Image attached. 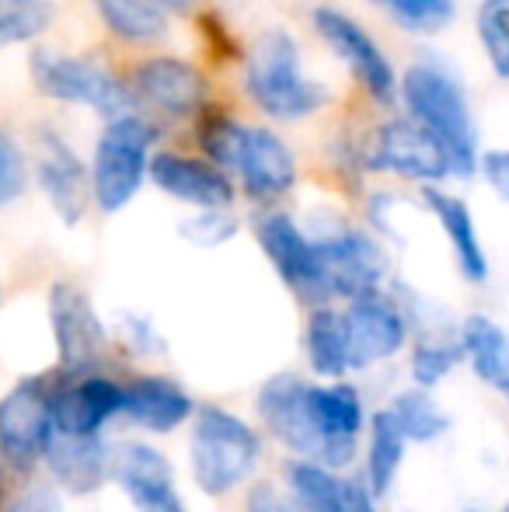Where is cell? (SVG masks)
Listing matches in <instances>:
<instances>
[{
	"instance_id": "6da1fadb",
	"label": "cell",
	"mask_w": 509,
	"mask_h": 512,
	"mask_svg": "<svg viewBox=\"0 0 509 512\" xmlns=\"http://www.w3.org/2000/svg\"><path fill=\"white\" fill-rule=\"evenodd\" d=\"M398 95L405 115L426 129L443 150L450 175L471 178L478 168V122L461 77L450 74L443 63L419 60L398 77Z\"/></svg>"
},
{
	"instance_id": "7a4b0ae2",
	"label": "cell",
	"mask_w": 509,
	"mask_h": 512,
	"mask_svg": "<svg viewBox=\"0 0 509 512\" xmlns=\"http://www.w3.org/2000/svg\"><path fill=\"white\" fill-rule=\"evenodd\" d=\"M245 91L269 119L297 122L332 102V88L300 67V46L290 32L272 28L245 56Z\"/></svg>"
},
{
	"instance_id": "3957f363",
	"label": "cell",
	"mask_w": 509,
	"mask_h": 512,
	"mask_svg": "<svg viewBox=\"0 0 509 512\" xmlns=\"http://www.w3.org/2000/svg\"><path fill=\"white\" fill-rule=\"evenodd\" d=\"M161 136L154 119L140 112H126L109 119L91 154V203L102 213H119L136 199L147 182V164L154 143Z\"/></svg>"
},
{
	"instance_id": "277c9868",
	"label": "cell",
	"mask_w": 509,
	"mask_h": 512,
	"mask_svg": "<svg viewBox=\"0 0 509 512\" xmlns=\"http://www.w3.org/2000/svg\"><path fill=\"white\" fill-rule=\"evenodd\" d=\"M28 74L32 84L46 98L63 105H81L98 112L105 122L119 119L126 112H136L133 98L126 91V81L102 63L98 56H81V53H63L53 46H35L28 53Z\"/></svg>"
},
{
	"instance_id": "5b68a950",
	"label": "cell",
	"mask_w": 509,
	"mask_h": 512,
	"mask_svg": "<svg viewBox=\"0 0 509 512\" xmlns=\"http://www.w3.org/2000/svg\"><path fill=\"white\" fill-rule=\"evenodd\" d=\"M192 478L199 492L220 499L234 492L262 457V439L245 418L231 415L227 408L203 405L196 411L192 429Z\"/></svg>"
},
{
	"instance_id": "8992f818",
	"label": "cell",
	"mask_w": 509,
	"mask_h": 512,
	"mask_svg": "<svg viewBox=\"0 0 509 512\" xmlns=\"http://www.w3.org/2000/svg\"><path fill=\"white\" fill-rule=\"evenodd\" d=\"M258 418L265 422V429L279 439L283 446H290L304 464H318L325 471H339V467L353 464L356 443H332L318 432V425L311 422L307 411V384L293 373H276L258 387L255 398Z\"/></svg>"
},
{
	"instance_id": "52a82bcc",
	"label": "cell",
	"mask_w": 509,
	"mask_h": 512,
	"mask_svg": "<svg viewBox=\"0 0 509 512\" xmlns=\"http://www.w3.org/2000/svg\"><path fill=\"white\" fill-rule=\"evenodd\" d=\"M356 164L363 171H377V175H394L405 182L436 185L450 178V164L443 150L426 129L415 126L408 115H394L381 122L367 140L356 147Z\"/></svg>"
},
{
	"instance_id": "ba28073f",
	"label": "cell",
	"mask_w": 509,
	"mask_h": 512,
	"mask_svg": "<svg viewBox=\"0 0 509 512\" xmlns=\"http://www.w3.org/2000/svg\"><path fill=\"white\" fill-rule=\"evenodd\" d=\"M123 81L136 112H150L168 122H185L206 112V98H210V81L203 70L178 56H147Z\"/></svg>"
},
{
	"instance_id": "9c48e42d",
	"label": "cell",
	"mask_w": 509,
	"mask_h": 512,
	"mask_svg": "<svg viewBox=\"0 0 509 512\" xmlns=\"http://www.w3.org/2000/svg\"><path fill=\"white\" fill-rule=\"evenodd\" d=\"M318 248L321 276H325L328 297L360 300L370 293H381V283L387 276V255L377 244L374 234L356 227H335L328 234L314 237Z\"/></svg>"
},
{
	"instance_id": "30bf717a",
	"label": "cell",
	"mask_w": 509,
	"mask_h": 512,
	"mask_svg": "<svg viewBox=\"0 0 509 512\" xmlns=\"http://www.w3.org/2000/svg\"><path fill=\"white\" fill-rule=\"evenodd\" d=\"M255 237L262 244L265 258L272 262V269H276V276L293 290V297L311 307H328L332 297H328L325 276H321L314 237L290 213H279V209L265 213L255 223Z\"/></svg>"
},
{
	"instance_id": "8fae6325",
	"label": "cell",
	"mask_w": 509,
	"mask_h": 512,
	"mask_svg": "<svg viewBox=\"0 0 509 512\" xmlns=\"http://www.w3.org/2000/svg\"><path fill=\"white\" fill-rule=\"evenodd\" d=\"M318 35L328 42L335 56L349 67V74L356 77L363 91L370 98H377L381 105H391L398 98V74H394L391 60L384 56V49L377 46V39L353 18V14L339 11V7H318L311 14Z\"/></svg>"
},
{
	"instance_id": "7c38bea8",
	"label": "cell",
	"mask_w": 509,
	"mask_h": 512,
	"mask_svg": "<svg viewBox=\"0 0 509 512\" xmlns=\"http://www.w3.org/2000/svg\"><path fill=\"white\" fill-rule=\"evenodd\" d=\"M32 150H35V161H32L35 185L42 189L46 203L53 206V213L67 227H77L91 209V175L84 157L49 126L35 129Z\"/></svg>"
},
{
	"instance_id": "4fadbf2b",
	"label": "cell",
	"mask_w": 509,
	"mask_h": 512,
	"mask_svg": "<svg viewBox=\"0 0 509 512\" xmlns=\"http://www.w3.org/2000/svg\"><path fill=\"white\" fill-rule=\"evenodd\" d=\"M49 328H53L56 356H60V373L67 377L91 373L109 342L91 297L74 283H53L49 290Z\"/></svg>"
},
{
	"instance_id": "5bb4252c",
	"label": "cell",
	"mask_w": 509,
	"mask_h": 512,
	"mask_svg": "<svg viewBox=\"0 0 509 512\" xmlns=\"http://www.w3.org/2000/svg\"><path fill=\"white\" fill-rule=\"evenodd\" d=\"M53 439V391L46 380H25L0 398V457L14 471H28L42 460Z\"/></svg>"
},
{
	"instance_id": "9a60e30c",
	"label": "cell",
	"mask_w": 509,
	"mask_h": 512,
	"mask_svg": "<svg viewBox=\"0 0 509 512\" xmlns=\"http://www.w3.org/2000/svg\"><path fill=\"white\" fill-rule=\"evenodd\" d=\"M231 171L252 203H276L297 185V157L279 133L265 126H241ZM227 171V175H231Z\"/></svg>"
},
{
	"instance_id": "2e32d148",
	"label": "cell",
	"mask_w": 509,
	"mask_h": 512,
	"mask_svg": "<svg viewBox=\"0 0 509 512\" xmlns=\"http://www.w3.org/2000/svg\"><path fill=\"white\" fill-rule=\"evenodd\" d=\"M346 317V342H349V370H363L391 359L408 338V317L398 300L384 293H370L342 310Z\"/></svg>"
},
{
	"instance_id": "e0dca14e",
	"label": "cell",
	"mask_w": 509,
	"mask_h": 512,
	"mask_svg": "<svg viewBox=\"0 0 509 512\" xmlns=\"http://www.w3.org/2000/svg\"><path fill=\"white\" fill-rule=\"evenodd\" d=\"M109 478L129 495L136 512H185L168 457L147 443H123L109 457Z\"/></svg>"
},
{
	"instance_id": "ac0fdd59",
	"label": "cell",
	"mask_w": 509,
	"mask_h": 512,
	"mask_svg": "<svg viewBox=\"0 0 509 512\" xmlns=\"http://www.w3.org/2000/svg\"><path fill=\"white\" fill-rule=\"evenodd\" d=\"M147 178L164 196L178 199V203H185V206H196V209H231L234 196H238L231 175L213 168L203 157L175 154V150H157V154H150Z\"/></svg>"
},
{
	"instance_id": "d6986e66",
	"label": "cell",
	"mask_w": 509,
	"mask_h": 512,
	"mask_svg": "<svg viewBox=\"0 0 509 512\" xmlns=\"http://www.w3.org/2000/svg\"><path fill=\"white\" fill-rule=\"evenodd\" d=\"M123 411V387L102 373L67 377L53 391V432L60 436H98L109 418Z\"/></svg>"
},
{
	"instance_id": "ffe728a7",
	"label": "cell",
	"mask_w": 509,
	"mask_h": 512,
	"mask_svg": "<svg viewBox=\"0 0 509 512\" xmlns=\"http://www.w3.org/2000/svg\"><path fill=\"white\" fill-rule=\"evenodd\" d=\"M286 481L293 512H377V499L363 481H346L318 464L293 460Z\"/></svg>"
},
{
	"instance_id": "44dd1931",
	"label": "cell",
	"mask_w": 509,
	"mask_h": 512,
	"mask_svg": "<svg viewBox=\"0 0 509 512\" xmlns=\"http://www.w3.org/2000/svg\"><path fill=\"white\" fill-rule=\"evenodd\" d=\"M422 203H426V209L440 223V230L447 234L461 276L468 283H485L489 279V255L482 248V237H478L475 216H471L468 203L461 196H454V192L436 189V185H422Z\"/></svg>"
},
{
	"instance_id": "7402d4cb",
	"label": "cell",
	"mask_w": 509,
	"mask_h": 512,
	"mask_svg": "<svg viewBox=\"0 0 509 512\" xmlns=\"http://www.w3.org/2000/svg\"><path fill=\"white\" fill-rule=\"evenodd\" d=\"M109 457L112 453L102 443V436H60V432H53L46 453H42L49 474L70 495L98 492L109 481Z\"/></svg>"
},
{
	"instance_id": "603a6c76",
	"label": "cell",
	"mask_w": 509,
	"mask_h": 512,
	"mask_svg": "<svg viewBox=\"0 0 509 512\" xmlns=\"http://www.w3.org/2000/svg\"><path fill=\"white\" fill-rule=\"evenodd\" d=\"M123 411L147 432H171L189 415H196V401L171 377L147 373L123 387Z\"/></svg>"
},
{
	"instance_id": "cb8c5ba5",
	"label": "cell",
	"mask_w": 509,
	"mask_h": 512,
	"mask_svg": "<svg viewBox=\"0 0 509 512\" xmlns=\"http://www.w3.org/2000/svg\"><path fill=\"white\" fill-rule=\"evenodd\" d=\"M457 345H461V359H468L482 384H489L499 394L509 391V342L503 324L485 314L464 317Z\"/></svg>"
},
{
	"instance_id": "d4e9b609",
	"label": "cell",
	"mask_w": 509,
	"mask_h": 512,
	"mask_svg": "<svg viewBox=\"0 0 509 512\" xmlns=\"http://www.w3.org/2000/svg\"><path fill=\"white\" fill-rule=\"evenodd\" d=\"M307 411H311V422L318 425V432L332 443H356L363 422V401L360 391L353 384H321L311 387L307 384Z\"/></svg>"
},
{
	"instance_id": "484cf974",
	"label": "cell",
	"mask_w": 509,
	"mask_h": 512,
	"mask_svg": "<svg viewBox=\"0 0 509 512\" xmlns=\"http://www.w3.org/2000/svg\"><path fill=\"white\" fill-rule=\"evenodd\" d=\"M307 359L318 377L342 380L349 373L346 317L335 307H314L307 317Z\"/></svg>"
},
{
	"instance_id": "4316f807",
	"label": "cell",
	"mask_w": 509,
	"mask_h": 512,
	"mask_svg": "<svg viewBox=\"0 0 509 512\" xmlns=\"http://www.w3.org/2000/svg\"><path fill=\"white\" fill-rule=\"evenodd\" d=\"M401 457H405V439H401L398 425L391 422V415L381 408L370 418V450H367V492L374 499L391 492L394 478H398Z\"/></svg>"
},
{
	"instance_id": "83f0119b",
	"label": "cell",
	"mask_w": 509,
	"mask_h": 512,
	"mask_svg": "<svg viewBox=\"0 0 509 512\" xmlns=\"http://www.w3.org/2000/svg\"><path fill=\"white\" fill-rule=\"evenodd\" d=\"M105 28L126 42H157L168 35V14L157 11L150 0H95Z\"/></svg>"
},
{
	"instance_id": "f1b7e54d",
	"label": "cell",
	"mask_w": 509,
	"mask_h": 512,
	"mask_svg": "<svg viewBox=\"0 0 509 512\" xmlns=\"http://www.w3.org/2000/svg\"><path fill=\"white\" fill-rule=\"evenodd\" d=\"M405 443H433L450 429V415L429 391H405L384 408Z\"/></svg>"
},
{
	"instance_id": "f546056e",
	"label": "cell",
	"mask_w": 509,
	"mask_h": 512,
	"mask_svg": "<svg viewBox=\"0 0 509 512\" xmlns=\"http://www.w3.org/2000/svg\"><path fill=\"white\" fill-rule=\"evenodd\" d=\"M53 0H0V46H25L53 28Z\"/></svg>"
},
{
	"instance_id": "4dcf8cb0",
	"label": "cell",
	"mask_w": 509,
	"mask_h": 512,
	"mask_svg": "<svg viewBox=\"0 0 509 512\" xmlns=\"http://www.w3.org/2000/svg\"><path fill=\"white\" fill-rule=\"evenodd\" d=\"M398 28L412 35H436L454 21V0H377Z\"/></svg>"
},
{
	"instance_id": "1f68e13d",
	"label": "cell",
	"mask_w": 509,
	"mask_h": 512,
	"mask_svg": "<svg viewBox=\"0 0 509 512\" xmlns=\"http://www.w3.org/2000/svg\"><path fill=\"white\" fill-rule=\"evenodd\" d=\"M482 49L499 81L509 77V0H482L475 14Z\"/></svg>"
},
{
	"instance_id": "d6a6232c",
	"label": "cell",
	"mask_w": 509,
	"mask_h": 512,
	"mask_svg": "<svg viewBox=\"0 0 509 512\" xmlns=\"http://www.w3.org/2000/svg\"><path fill=\"white\" fill-rule=\"evenodd\" d=\"M457 363H461V345L457 342H450V338H422L412 352V377L419 384V391L436 387Z\"/></svg>"
},
{
	"instance_id": "836d02e7",
	"label": "cell",
	"mask_w": 509,
	"mask_h": 512,
	"mask_svg": "<svg viewBox=\"0 0 509 512\" xmlns=\"http://www.w3.org/2000/svg\"><path fill=\"white\" fill-rule=\"evenodd\" d=\"M28 178H32V168H28V157L21 150V143L0 126V209L18 203L28 192Z\"/></svg>"
},
{
	"instance_id": "e575fe53",
	"label": "cell",
	"mask_w": 509,
	"mask_h": 512,
	"mask_svg": "<svg viewBox=\"0 0 509 512\" xmlns=\"http://www.w3.org/2000/svg\"><path fill=\"white\" fill-rule=\"evenodd\" d=\"M238 234V220L227 209H199L196 216L182 223V237L196 248H220Z\"/></svg>"
},
{
	"instance_id": "d590c367",
	"label": "cell",
	"mask_w": 509,
	"mask_h": 512,
	"mask_svg": "<svg viewBox=\"0 0 509 512\" xmlns=\"http://www.w3.org/2000/svg\"><path fill=\"white\" fill-rule=\"evenodd\" d=\"M475 171H482V178L489 182V189L496 192L499 199H509V154L506 150H482Z\"/></svg>"
},
{
	"instance_id": "8d00e7d4",
	"label": "cell",
	"mask_w": 509,
	"mask_h": 512,
	"mask_svg": "<svg viewBox=\"0 0 509 512\" xmlns=\"http://www.w3.org/2000/svg\"><path fill=\"white\" fill-rule=\"evenodd\" d=\"M4 512H63V502L49 485H28L25 492L14 495Z\"/></svg>"
},
{
	"instance_id": "74e56055",
	"label": "cell",
	"mask_w": 509,
	"mask_h": 512,
	"mask_svg": "<svg viewBox=\"0 0 509 512\" xmlns=\"http://www.w3.org/2000/svg\"><path fill=\"white\" fill-rule=\"evenodd\" d=\"M248 512H293V506L279 488H272L269 481H258L248 492Z\"/></svg>"
},
{
	"instance_id": "f35d334b",
	"label": "cell",
	"mask_w": 509,
	"mask_h": 512,
	"mask_svg": "<svg viewBox=\"0 0 509 512\" xmlns=\"http://www.w3.org/2000/svg\"><path fill=\"white\" fill-rule=\"evenodd\" d=\"M126 335L129 342L136 345V352H161V338L154 335V328H150L147 317H136V314H126Z\"/></svg>"
},
{
	"instance_id": "ab89813d",
	"label": "cell",
	"mask_w": 509,
	"mask_h": 512,
	"mask_svg": "<svg viewBox=\"0 0 509 512\" xmlns=\"http://www.w3.org/2000/svg\"><path fill=\"white\" fill-rule=\"evenodd\" d=\"M161 14H189L196 7V0H150Z\"/></svg>"
}]
</instances>
